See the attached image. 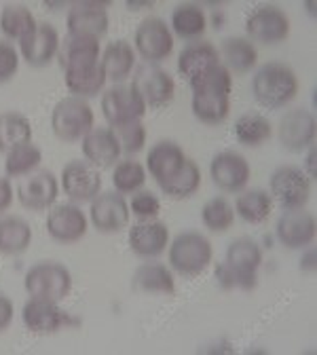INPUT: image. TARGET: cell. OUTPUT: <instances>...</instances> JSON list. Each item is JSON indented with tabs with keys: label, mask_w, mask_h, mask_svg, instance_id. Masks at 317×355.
<instances>
[{
	"label": "cell",
	"mask_w": 317,
	"mask_h": 355,
	"mask_svg": "<svg viewBox=\"0 0 317 355\" xmlns=\"http://www.w3.org/2000/svg\"><path fill=\"white\" fill-rule=\"evenodd\" d=\"M19 70V53L11 42L0 40V83L11 80Z\"/></svg>",
	"instance_id": "45"
},
{
	"label": "cell",
	"mask_w": 317,
	"mask_h": 355,
	"mask_svg": "<svg viewBox=\"0 0 317 355\" xmlns=\"http://www.w3.org/2000/svg\"><path fill=\"white\" fill-rule=\"evenodd\" d=\"M246 32L262 44H280L290 36V19L277 5H262L246 19Z\"/></svg>",
	"instance_id": "10"
},
{
	"label": "cell",
	"mask_w": 317,
	"mask_h": 355,
	"mask_svg": "<svg viewBox=\"0 0 317 355\" xmlns=\"http://www.w3.org/2000/svg\"><path fill=\"white\" fill-rule=\"evenodd\" d=\"M62 189L74 203L94 201L102 193V173L89 161H70L62 169Z\"/></svg>",
	"instance_id": "11"
},
{
	"label": "cell",
	"mask_w": 317,
	"mask_h": 355,
	"mask_svg": "<svg viewBox=\"0 0 317 355\" xmlns=\"http://www.w3.org/2000/svg\"><path fill=\"white\" fill-rule=\"evenodd\" d=\"M24 286L32 298L60 302L72 290V275L64 264L47 260L30 266L24 277Z\"/></svg>",
	"instance_id": "3"
},
{
	"label": "cell",
	"mask_w": 317,
	"mask_h": 355,
	"mask_svg": "<svg viewBox=\"0 0 317 355\" xmlns=\"http://www.w3.org/2000/svg\"><path fill=\"white\" fill-rule=\"evenodd\" d=\"M191 110L197 121L205 125H220L229 119L231 102L229 98H218V96H193Z\"/></svg>",
	"instance_id": "40"
},
{
	"label": "cell",
	"mask_w": 317,
	"mask_h": 355,
	"mask_svg": "<svg viewBox=\"0 0 317 355\" xmlns=\"http://www.w3.org/2000/svg\"><path fill=\"white\" fill-rule=\"evenodd\" d=\"M131 288L144 294H165L171 296L175 292V282L169 266L161 262H144L133 273Z\"/></svg>",
	"instance_id": "24"
},
{
	"label": "cell",
	"mask_w": 317,
	"mask_h": 355,
	"mask_svg": "<svg viewBox=\"0 0 317 355\" xmlns=\"http://www.w3.org/2000/svg\"><path fill=\"white\" fill-rule=\"evenodd\" d=\"M127 7H131V9H135V7H153V3H127Z\"/></svg>",
	"instance_id": "48"
},
{
	"label": "cell",
	"mask_w": 317,
	"mask_h": 355,
	"mask_svg": "<svg viewBox=\"0 0 317 355\" xmlns=\"http://www.w3.org/2000/svg\"><path fill=\"white\" fill-rule=\"evenodd\" d=\"M32 243V229L19 216L0 218V254L17 256L24 254Z\"/></svg>",
	"instance_id": "29"
},
{
	"label": "cell",
	"mask_w": 317,
	"mask_h": 355,
	"mask_svg": "<svg viewBox=\"0 0 317 355\" xmlns=\"http://www.w3.org/2000/svg\"><path fill=\"white\" fill-rule=\"evenodd\" d=\"M317 222L311 211L305 209H290L284 211L275 225V235L282 245L288 250H300L315 241Z\"/></svg>",
	"instance_id": "18"
},
{
	"label": "cell",
	"mask_w": 317,
	"mask_h": 355,
	"mask_svg": "<svg viewBox=\"0 0 317 355\" xmlns=\"http://www.w3.org/2000/svg\"><path fill=\"white\" fill-rule=\"evenodd\" d=\"M129 211L140 220H155L161 211V201L151 191L133 193V199L129 203Z\"/></svg>",
	"instance_id": "44"
},
{
	"label": "cell",
	"mask_w": 317,
	"mask_h": 355,
	"mask_svg": "<svg viewBox=\"0 0 317 355\" xmlns=\"http://www.w3.org/2000/svg\"><path fill=\"white\" fill-rule=\"evenodd\" d=\"M13 187L9 178H0V214L7 211L13 203Z\"/></svg>",
	"instance_id": "47"
},
{
	"label": "cell",
	"mask_w": 317,
	"mask_h": 355,
	"mask_svg": "<svg viewBox=\"0 0 317 355\" xmlns=\"http://www.w3.org/2000/svg\"><path fill=\"white\" fill-rule=\"evenodd\" d=\"M212 256L214 250L209 239L195 231L175 235L169 245V266L182 277L201 275L209 266Z\"/></svg>",
	"instance_id": "2"
},
{
	"label": "cell",
	"mask_w": 317,
	"mask_h": 355,
	"mask_svg": "<svg viewBox=\"0 0 317 355\" xmlns=\"http://www.w3.org/2000/svg\"><path fill=\"white\" fill-rule=\"evenodd\" d=\"M106 3H94V0H85V3H74L66 17V28L70 36H92L102 38L108 34V11Z\"/></svg>",
	"instance_id": "15"
},
{
	"label": "cell",
	"mask_w": 317,
	"mask_h": 355,
	"mask_svg": "<svg viewBox=\"0 0 317 355\" xmlns=\"http://www.w3.org/2000/svg\"><path fill=\"white\" fill-rule=\"evenodd\" d=\"M102 114L106 123L114 129L133 121H142L146 114V104L144 100L135 94V89L129 87H110L108 92L102 96Z\"/></svg>",
	"instance_id": "9"
},
{
	"label": "cell",
	"mask_w": 317,
	"mask_h": 355,
	"mask_svg": "<svg viewBox=\"0 0 317 355\" xmlns=\"http://www.w3.org/2000/svg\"><path fill=\"white\" fill-rule=\"evenodd\" d=\"M201 220H203L205 229H209L214 233H226L235 222V207L224 197H214L203 205Z\"/></svg>",
	"instance_id": "41"
},
{
	"label": "cell",
	"mask_w": 317,
	"mask_h": 355,
	"mask_svg": "<svg viewBox=\"0 0 317 355\" xmlns=\"http://www.w3.org/2000/svg\"><path fill=\"white\" fill-rule=\"evenodd\" d=\"M252 94L256 102L268 110L288 106L298 94V78L288 64L268 62L260 66L252 78Z\"/></svg>",
	"instance_id": "1"
},
{
	"label": "cell",
	"mask_w": 317,
	"mask_h": 355,
	"mask_svg": "<svg viewBox=\"0 0 317 355\" xmlns=\"http://www.w3.org/2000/svg\"><path fill=\"white\" fill-rule=\"evenodd\" d=\"M271 197L280 203L284 211L302 209L311 197V178L307 171L294 165H282L271 173Z\"/></svg>",
	"instance_id": "5"
},
{
	"label": "cell",
	"mask_w": 317,
	"mask_h": 355,
	"mask_svg": "<svg viewBox=\"0 0 317 355\" xmlns=\"http://www.w3.org/2000/svg\"><path fill=\"white\" fill-rule=\"evenodd\" d=\"M135 51H138L146 64H159L165 62L173 51V34L161 17H148L144 19L133 34Z\"/></svg>",
	"instance_id": "8"
},
{
	"label": "cell",
	"mask_w": 317,
	"mask_h": 355,
	"mask_svg": "<svg viewBox=\"0 0 317 355\" xmlns=\"http://www.w3.org/2000/svg\"><path fill=\"white\" fill-rule=\"evenodd\" d=\"M146 182V169L138 161L127 159L114 165L112 169V187L119 195L138 193Z\"/></svg>",
	"instance_id": "38"
},
{
	"label": "cell",
	"mask_w": 317,
	"mask_h": 355,
	"mask_svg": "<svg viewBox=\"0 0 317 355\" xmlns=\"http://www.w3.org/2000/svg\"><path fill=\"white\" fill-rule=\"evenodd\" d=\"M100 40L92 36H66L60 42V51L58 60L64 70L70 68H85V66H94L100 64Z\"/></svg>",
	"instance_id": "22"
},
{
	"label": "cell",
	"mask_w": 317,
	"mask_h": 355,
	"mask_svg": "<svg viewBox=\"0 0 317 355\" xmlns=\"http://www.w3.org/2000/svg\"><path fill=\"white\" fill-rule=\"evenodd\" d=\"M28 142H32L30 121L19 112L0 114V153H9Z\"/></svg>",
	"instance_id": "34"
},
{
	"label": "cell",
	"mask_w": 317,
	"mask_h": 355,
	"mask_svg": "<svg viewBox=\"0 0 317 355\" xmlns=\"http://www.w3.org/2000/svg\"><path fill=\"white\" fill-rule=\"evenodd\" d=\"M129 248L140 258H157L169 245V229L159 220H142L129 229Z\"/></svg>",
	"instance_id": "21"
},
{
	"label": "cell",
	"mask_w": 317,
	"mask_h": 355,
	"mask_svg": "<svg viewBox=\"0 0 317 355\" xmlns=\"http://www.w3.org/2000/svg\"><path fill=\"white\" fill-rule=\"evenodd\" d=\"M187 159L189 157L175 142L165 140V142H159L151 148V153L146 157V169L153 173L157 184H163L185 167Z\"/></svg>",
	"instance_id": "23"
},
{
	"label": "cell",
	"mask_w": 317,
	"mask_h": 355,
	"mask_svg": "<svg viewBox=\"0 0 317 355\" xmlns=\"http://www.w3.org/2000/svg\"><path fill=\"white\" fill-rule=\"evenodd\" d=\"M89 220L74 203L55 205L47 216V233L58 243H76L87 235Z\"/></svg>",
	"instance_id": "17"
},
{
	"label": "cell",
	"mask_w": 317,
	"mask_h": 355,
	"mask_svg": "<svg viewBox=\"0 0 317 355\" xmlns=\"http://www.w3.org/2000/svg\"><path fill=\"white\" fill-rule=\"evenodd\" d=\"M22 322L34 334H55L62 328L78 326L80 322L66 313L53 300L30 298L22 309Z\"/></svg>",
	"instance_id": "6"
},
{
	"label": "cell",
	"mask_w": 317,
	"mask_h": 355,
	"mask_svg": "<svg viewBox=\"0 0 317 355\" xmlns=\"http://www.w3.org/2000/svg\"><path fill=\"white\" fill-rule=\"evenodd\" d=\"M40 163H42V150L36 144L28 142L7 153L5 171L9 178H22V175L32 173Z\"/></svg>",
	"instance_id": "39"
},
{
	"label": "cell",
	"mask_w": 317,
	"mask_h": 355,
	"mask_svg": "<svg viewBox=\"0 0 317 355\" xmlns=\"http://www.w3.org/2000/svg\"><path fill=\"white\" fill-rule=\"evenodd\" d=\"M315 133H317V121L313 112L305 108H294L286 112L277 129L282 146L290 153H302L311 148L315 142Z\"/></svg>",
	"instance_id": "14"
},
{
	"label": "cell",
	"mask_w": 317,
	"mask_h": 355,
	"mask_svg": "<svg viewBox=\"0 0 317 355\" xmlns=\"http://www.w3.org/2000/svg\"><path fill=\"white\" fill-rule=\"evenodd\" d=\"M131 87L135 89L146 108H161L173 100L175 94V83L169 72L155 64H144L140 68H135V74L131 78Z\"/></svg>",
	"instance_id": "7"
},
{
	"label": "cell",
	"mask_w": 317,
	"mask_h": 355,
	"mask_svg": "<svg viewBox=\"0 0 317 355\" xmlns=\"http://www.w3.org/2000/svg\"><path fill=\"white\" fill-rule=\"evenodd\" d=\"M114 133L119 138L121 150L127 155L140 153L146 144V127L142 125V121H133V123L114 127Z\"/></svg>",
	"instance_id": "42"
},
{
	"label": "cell",
	"mask_w": 317,
	"mask_h": 355,
	"mask_svg": "<svg viewBox=\"0 0 317 355\" xmlns=\"http://www.w3.org/2000/svg\"><path fill=\"white\" fill-rule=\"evenodd\" d=\"M233 133L239 144L243 146H262L264 142L271 140L273 136V127H271V121L262 114H243L237 119Z\"/></svg>",
	"instance_id": "36"
},
{
	"label": "cell",
	"mask_w": 317,
	"mask_h": 355,
	"mask_svg": "<svg viewBox=\"0 0 317 355\" xmlns=\"http://www.w3.org/2000/svg\"><path fill=\"white\" fill-rule=\"evenodd\" d=\"M89 216H92L94 227L100 233H119L129 225V203L125 201L123 195H119L117 191H108V193H100L94 201H92V209H89Z\"/></svg>",
	"instance_id": "16"
},
{
	"label": "cell",
	"mask_w": 317,
	"mask_h": 355,
	"mask_svg": "<svg viewBox=\"0 0 317 355\" xmlns=\"http://www.w3.org/2000/svg\"><path fill=\"white\" fill-rule=\"evenodd\" d=\"M209 175L212 182L224 191V193H241L246 184L250 182V163L246 161L243 155L233 153V150H224L218 153L212 163H209Z\"/></svg>",
	"instance_id": "12"
},
{
	"label": "cell",
	"mask_w": 317,
	"mask_h": 355,
	"mask_svg": "<svg viewBox=\"0 0 317 355\" xmlns=\"http://www.w3.org/2000/svg\"><path fill=\"white\" fill-rule=\"evenodd\" d=\"M218 64H220V53L207 40H197L187 44L178 55V72L189 78Z\"/></svg>",
	"instance_id": "26"
},
{
	"label": "cell",
	"mask_w": 317,
	"mask_h": 355,
	"mask_svg": "<svg viewBox=\"0 0 317 355\" xmlns=\"http://www.w3.org/2000/svg\"><path fill=\"white\" fill-rule=\"evenodd\" d=\"M34 13L26 5H7L0 13V30L11 40H24L36 28Z\"/></svg>",
	"instance_id": "37"
},
{
	"label": "cell",
	"mask_w": 317,
	"mask_h": 355,
	"mask_svg": "<svg viewBox=\"0 0 317 355\" xmlns=\"http://www.w3.org/2000/svg\"><path fill=\"white\" fill-rule=\"evenodd\" d=\"M201 187V169L193 159H187L185 167L180 169L173 178H169L167 182L159 184V189L169 197V199H189L193 197Z\"/></svg>",
	"instance_id": "35"
},
{
	"label": "cell",
	"mask_w": 317,
	"mask_h": 355,
	"mask_svg": "<svg viewBox=\"0 0 317 355\" xmlns=\"http://www.w3.org/2000/svg\"><path fill=\"white\" fill-rule=\"evenodd\" d=\"M80 150L85 155V161L96 165L98 169L114 167L123 155L119 138L112 127H94L83 138Z\"/></svg>",
	"instance_id": "20"
},
{
	"label": "cell",
	"mask_w": 317,
	"mask_h": 355,
	"mask_svg": "<svg viewBox=\"0 0 317 355\" xmlns=\"http://www.w3.org/2000/svg\"><path fill=\"white\" fill-rule=\"evenodd\" d=\"M13 315H15V306H13L11 298L0 294V332H5L11 326Z\"/></svg>",
	"instance_id": "46"
},
{
	"label": "cell",
	"mask_w": 317,
	"mask_h": 355,
	"mask_svg": "<svg viewBox=\"0 0 317 355\" xmlns=\"http://www.w3.org/2000/svg\"><path fill=\"white\" fill-rule=\"evenodd\" d=\"M60 34L49 24H36L34 32L19 40V58L34 68H42L51 64V60L60 51Z\"/></svg>",
	"instance_id": "19"
},
{
	"label": "cell",
	"mask_w": 317,
	"mask_h": 355,
	"mask_svg": "<svg viewBox=\"0 0 317 355\" xmlns=\"http://www.w3.org/2000/svg\"><path fill=\"white\" fill-rule=\"evenodd\" d=\"M169 28L173 30L175 36H180L182 40H197L207 30L205 11L193 3L178 5L171 13V26Z\"/></svg>",
	"instance_id": "30"
},
{
	"label": "cell",
	"mask_w": 317,
	"mask_h": 355,
	"mask_svg": "<svg viewBox=\"0 0 317 355\" xmlns=\"http://www.w3.org/2000/svg\"><path fill=\"white\" fill-rule=\"evenodd\" d=\"M273 197H271L266 191L262 189H252V191H243L237 201H235V211L239 214V218L248 225H262V222L271 216L273 211Z\"/></svg>",
	"instance_id": "32"
},
{
	"label": "cell",
	"mask_w": 317,
	"mask_h": 355,
	"mask_svg": "<svg viewBox=\"0 0 317 355\" xmlns=\"http://www.w3.org/2000/svg\"><path fill=\"white\" fill-rule=\"evenodd\" d=\"M64 83L68 87V92L74 94V98H94L102 94V89L106 85V74L100 64L85 66V68H70L64 70Z\"/></svg>",
	"instance_id": "27"
},
{
	"label": "cell",
	"mask_w": 317,
	"mask_h": 355,
	"mask_svg": "<svg viewBox=\"0 0 317 355\" xmlns=\"http://www.w3.org/2000/svg\"><path fill=\"white\" fill-rule=\"evenodd\" d=\"M189 85L193 89V96H218V98H229L233 89V76L222 64L212 66L193 78H189Z\"/></svg>",
	"instance_id": "31"
},
{
	"label": "cell",
	"mask_w": 317,
	"mask_h": 355,
	"mask_svg": "<svg viewBox=\"0 0 317 355\" xmlns=\"http://www.w3.org/2000/svg\"><path fill=\"white\" fill-rule=\"evenodd\" d=\"M224 262L243 275H258V269L262 264V250L254 239L241 237L229 245Z\"/></svg>",
	"instance_id": "33"
},
{
	"label": "cell",
	"mask_w": 317,
	"mask_h": 355,
	"mask_svg": "<svg viewBox=\"0 0 317 355\" xmlns=\"http://www.w3.org/2000/svg\"><path fill=\"white\" fill-rule=\"evenodd\" d=\"M218 53H220V60L224 62V68L229 72L231 70L250 72L258 62V51L254 47V42H250L248 38H239V36L224 38Z\"/></svg>",
	"instance_id": "28"
},
{
	"label": "cell",
	"mask_w": 317,
	"mask_h": 355,
	"mask_svg": "<svg viewBox=\"0 0 317 355\" xmlns=\"http://www.w3.org/2000/svg\"><path fill=\"white\" fill-rule=\"evenodd\" d=\"M58 195H60V182H58V178L47 169L28 173V178H24L17 187L19 203L32 211L51 209V205L58 201Z\"/></svg>",
	"instance_id": "13"
},
{
	"label": "cell",
	"mask_w": 317,
	"mask_h": 355,
	"mask_svg": "<svg viewBox=\"0 0 317 355\" xmlns=\"http://www.w3.org/2000/svg\"><path fill=\"white\" fill-rule=\"evenodd\" d=\"M216 279L220 284V288L224 290H243V292H250L256 288L258 284V275H243L239 271H235L233 266H229L226 262L222 264H216Z\"/></svg>",
	"instance_id": "43"
},
{
	"label": "cell",
	"mask_w": 317,
	"mask_h": 355,
	"mask_svg": "<svg viewBox=\"0 0 317 355\" xmlns=\"http://www.w3.org/2000/svg\"><path fill=\"white\" fill-rule=\"evenodd\" d=\"M51 129L64 142H78L94 129V110L83 98H64L51 112Z\"/></svg>",
	"instance_id": "4"
},
{
	"label": "cell",
	"mask_w": 317,
	"mask_h": 355,
	"mask_svg": "<svg viewBox=\"0 0 317 355\" xmlns=\"http://www.w3.org/2000/svg\"><path fill=\"white\" fill-rule=\"evenodd\" d=\"M100 66H102L108 80L121 83L127 76H131V72L135 68V49L127 40L108 42L106 49L102 51Z\"/></svg>",
	"instance_id": "25"
}]
</instances>
